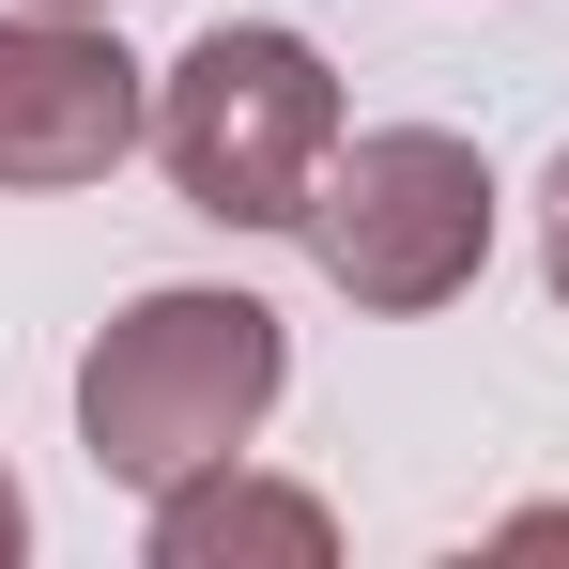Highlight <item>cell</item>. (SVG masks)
<instances>
[{"label": "cell", "mask_w": 569, "mask_h": 569, "mask_svg": "<svg viewBox=\"0 0 569 569\" xmlns=\"http://www.w3.org/2000/svg\"><path fill=\"white\" fill-rule=\"evenodd\" d=\"M139 123H154V93L108 31L47 16V0L0 16V186H108L139 154Z\"/></svg>", "instance_id": "277c9868"}, {"label": "cell", "mask_w": 569, "mask_h": 569, "mask_svg": "<svg viewBox=\"0 0 569 569\" xmlns=\"http://www.w3.org/2000/svg\"><path fill=\"white\" fill-rule=\"evenodd\" d=\"M323 569L339 555V523H323V492H278V477H231V462H200L154 492V569Z\"/></svg>", "instance_id": "5b68a950"}, {"label": "cell", "mask_w": 569, "mask_h": 569, "mask_svg": "<svg viewBox=\"0 0 569 569\" xmlns=\"http://www.w3.org/2000/svg\"><path fill=\"white\" fill-rule=\"evenodd\" d=\"M47 16H108V0H47Z\"/></svg>", "instance_id": "ba28073f"}, {"label": "cell", "mask_w": 569, "mask_h": 569, "mask_svg": "<svg viewBox=\"0 0 569 569\" xmlns=\"http://www.w3.org/2000/svg\"><path fill=\"white\" fill-rule=\"evenodd\" d=\"M31 555V492H16V477H0V569Z\"/></svg>", "instance_id": "8992f818"}, {"label": "cell", "mask_w": 569, "mask_h": 569, "mask_svg": "<svg viewBox=\"0 0 569 569\" xmlns=\"http://www.w3.org/2000/svg\"><path fill=\"white\" fill-rule=\"evenodd\" d=\"M308 262L355 308H447L492 262V170L447 123H370L355 154H323L308 186Z\"/></svg>", "instance_id": "3957f363"}, {"label": "cell", "mask_w": 569, "mask_h": 569, "mask_svg": "<svg viewBox=\"0 0 569 569\" xmlns=\"http://www.w3.org/2000/svg\"><path fill=\"white\" fill-rule=\"evenodd\" d=\"M555 292H569V154H555Z\"/></svg>", "instance_id": "52a82bcc"}, {"label": "cell", "mask_w": 569, "mask_h": 569, "mask_svg": "<svg viewBox=\"0 0 569 569\" xmlns=\"http://www.w3.org/2000/svg\"><path fill=\"white\" fill-rule=\"evenodd\" d=\"M154 154H170V186L216 216V231H308V186H323V154H339V78H323V47L308 31H200L186 62H170V93H154Z\"/></svg>", "instance_id": "7a4b0ae2"}, {"label": "cell", "mask_w": 569, "mask_h": 569, "mask_svg": "<svg viewBox=\"0 0 569 569\" xmlns=\"http://www.w3.org/2000/svg\"><path fill=\"white\" fill-rule=\"evenodd\" d=\"M278 370L292 355H278L262 292H139L78 370V447L108 477H139V492H170V477L231 462L278 416Z\"/></svg>", "instance_id": "6da1fadb"}]
</instances>
